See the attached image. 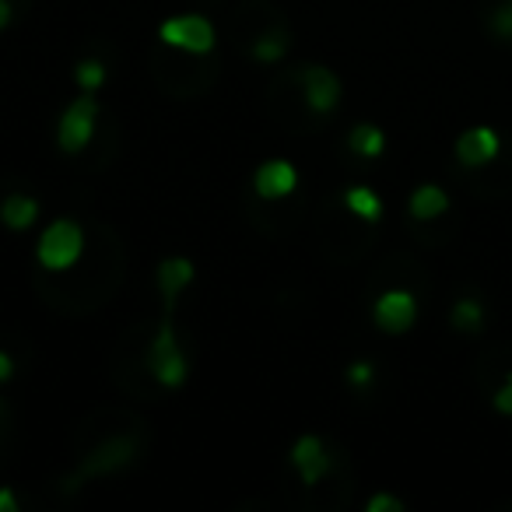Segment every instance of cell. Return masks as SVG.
Returning a JSON list of instances; mask_svg holds the SVG:
<instances>
[{
	"label": "cell",
	"mask_w": 512,
	"mask_h": 512,
	"mask_svg": "<svg viewBox=\"0 0 512 512\" xmlns=\"http://www.w3.org/2000/svg\"><path fill=\"white\" fill-rule=\"evenodd\" d=\"M372 320H376V327L383 330V334H404V330H411L414 320H418V299H414V292H407V288H390V292L379 295L376 306H372Z\"/></svg>",
	"instance_id": "5"
},
{
	"label": "cell",
	"mask_w": 512,
	"mask_h": 512,
	"mask_svg": "<svg viewBox=\"0 0 512 512\" xmlns=\"http://www.w3.org/2000/svg\"><path fill=\"white\" fill-rule=\"evenodd\" d=\"M491 407H495L498 414H505V418H512V372L502 376V386H498L495 397H491Z\"/></svg>",
	"instance_id": "21"
},
{
	"label": "cell",
	"mask_w": 512,
	"mask_h": 512,
	"mask_svg": "<svg viewBox=\"0 0 512 512\" xmlns=\"http://www.w3.org/2000/svg\"><path fill=\"white\" fill-rule=\"evenodd\" d=\"M407 211H411L414 221H432L449 211V193L435 183H421L418 190L411 193V200H407Z\"/></svg>",
	"instance_id": "12"
},
{
	"label": "cell",
	"mask_w": 512,
	"mask_h": 512,
	"mask_svg": "<svg viewBox=\"0 0 512 512\" xmlns=\"http://www.w3.org/2000/svg\"><path fill=\"white\" fill-rule=\"evenodd\" d=\"M369 512H404L407 505L400 502L397 495H390V491H379V495H372L369 498V505H365Z\"/></svg>",
	"instance_id": "22"
},
{
	"label": "cell",
	"mask_w": 512,
	"mask_h": 512,
	"mask_svg": "<svg viewBox=\"0 0 512 512\" xmlns=\"http://www.w3.org/2000/svg\"><path fill=\"white\" fill-rule=\"evenodd\" d=\"M8 418V407H4V400H0V421Z\"/></svg>",
	"instance_id": "26"
},
{
	"label": "cell",
	"mask_w": 512,
	"mask_h": 512,
	"mask_svg": "<svg viewBox=\"0 0 512 512\" xmlns=\"http://www.w3.org/2000/svg\"><path fill=\"white\" fill-rule=\"evenodd\" d=\"M99 127V92H78V99L60 113L57 144L64 155H81Z\"/></svg>",
	"instance_id": "3"
},
{
	"label": "cell",
	"mask_w": 512,
	"mask_h": 512,
	"mask_svg": "<svg viewBox=\"0 0 512 512\" xmlns=\"http://www.w3.org/2000/svg\"><path fill=\"white\" fill-rule=\"evenodd\" d=\"M348 148L355 151L358 158H379L386 151V134L376 123H355L348 134Z\"/></svg>",
	"instance_id": "13"
},
{
	"label": "cell",
	"mask_w": 512,
	"mask_h": 512,
	"mask_svg": "<svg viewBox=\"0 0 512 512\" xmlns=\"http://www.w3.org/2000/svg\"><path fill=\"white\" fill-rule=\"evenodd\" d=\"M288 463H292L295 474L302 477V484H320L330 470V453H327V446H323L320 435L306 432L292 442V449H288Z\"/></svg>",
	"instance_id": "8"
},
{
	"label": "cell",
	"mask_w": 512,
	"mask_h": 512,
	"mask_svg": "<svg viewBox=\"0 0 512 512\" xmlns=\"http://www.w3.org/2000/svg\"><path fill=\"white\" fill-rule=\"evenodd\" d=\"M488 29H491V36H495V39L512 43V0H498L495 8H491Z\"/></svg>",
	"instance_id": "19"
},
{
	"label": "cell",
	"mask_w": 512,
	"mask_h": 512,
	"mask_svg": "<svg viewBox=\"0 0 512 512\" xmlns=\"http://www.w3.org/2000/svg\"><path fill=\"white\" fill-rule=\"evenodd\" d=\"M148 372L165 390H179L190 379V362H186V351L176 337V327H172V313H165L155 330V341L148 348Z\"/></svg>",
	"instance_id": "1"
},
{
	"label": "cell",
	"mask_w": 512,
	"mask_h": 512,
	"mask_svg": "<svg viewBox=\"0 0 512 512\" xmlns=\"http://www.w3.org/2000/svg\"><path fill=\"white\" fill-rule=\"evenodd\" d=\"M74 81H78L81 92H102V85L109 81V67L95 57H85L74 67Z\"/></svg>",
	"instance_id": "16"
},
{
	"label": "cell",
	"mask_w": 512,
	"mask_h": 512,
	"mask_svg": "<svg viewBox=\"0 0 512 512\" xmlns=\"http://www.w3.org/2000/svg\"><path fill=\"white\" fill-rule=\"evenodd\" d=\"M449 323H453L456 330H463V334H474V330H481V323H484V306L474 299V295H463V299L453 302Z\"/></svg>",
	"instance_id": "15"
},
{
	"label": "cell",
	"mask_w": 512,
	"mask_h": 512,
	"mask_svg": "<svg viewBox=\"0 0 512 512\" xmlns=\"http://www.w3.org/2000/svg\"><path fill=\"white\" fill-rule=\"evenodd\" d=\"M193 260L186 256H169L158 264V292H162V302H165V313L176 309V299L193 285Z\"/></svg>",
	"instance_id": "10"
},
{
	"label": "cell",
	"mask_w": 512,
	"mask_h": 512,
	"mask_svg": "<svg viewBox=\"0 0 512 512\" xmlns=\"http://www.w3.org/2000/svg\"><path fill=\"white\" fill-rule=\"evenodd\" d=\"M158 39L183 53H211L218 43V32H214L211 18L204 15H172L158 25Z\"/></svg>",
	"instance_id": "4"
},
{
	"label": "cell",
	"mask_w": 512,
	"mask_h": 512,
	"mask_svg": "<svg viewBox=\"0 0 512 512\" xmlns=\"http://www.w3.org/2000/svg\"><path fill=\"white\" fill-rule=\"evenodd\" d=\"M299 186V169L285 158H271L253 172V190L264 200H285Z\"/></svg>",
	"instance_id": "9"
},
{
	"label": "cell",
	"mask_w": 512,
	"mask_h": 512,
	"mask_svg": "<svg viewBox=\"0 0 512 512\" xmlns=\"http://www.w3.org/2000/svg\"><path fill=\"white\" fill-rule=\"evenodd\" d=\"M39 218V200L29 197V193H11L0 204V221L11 228V232H29Z\"/></svg>",
	"instance_id": "11"
},
{
	"label": "cell",
	"mask_w": 512,
	"mask_h": 512,
	"mask_svg": "<svg viewBox=\"0 0 512 512\" xmlns=\"http://www.w3.org/2000/svg\"><path fill=\"white\" fill-rule=\"evenodd\" d=\"M8 379H15V358L8 351H0V383H8Z\"/></svg>",
	"instance_id": "24"
},
{
	"label": "cell",
	"mask_w": 512,
	"mask_h": 512,
	"mask_svg": "<svg viewBox=\"0 0 512 512\" xmlns=\"http://www.w3.org/2000/svg\"><path fill=\"white\" fill-rule=\"evenodd\" d=\"M0 512H18V491L0 488Z\"/></svg>",
	"instance_id": "23"
},
{
	"label": "cell",
	"mask_w": 512,
	"mask_h": 512,
	"mask_svg": "<svg viewBox=\"0 0 512 512\" xmlns=\"http://www.w3.org/2000/svg\"><path fill=\"white\" fill-rule=\"evenodd\" d=\"M498 151H502V137H498V130L484 127V123H481V127L463 130V134L456 137V144H453V155H456V162H460L463 169H481V165L495 162Z\"/></svg>",
	"instance_id": "7"
},
{
	"label": "cell",
	"mask_w": 512,
	"mask_h": 512,
	"mask_svg": "<svg viewBox=\"0 0 512 512\" xmlns=\"http://www.w3.org/2000/svg\"><path fill=\"white\" fill-rule=\"evenodd\" d=\"M130 460V446L127 442H113V446H106L99 456H95L92 463H88L85 470H92V474H106V470H113V467H120V463H127Z\"/></svg>",
	"instance_id": "18"
},
{
	"label": "cell",
	"mask_w": 512,
	"mask_h": 512,
	"mask_svg": "<svg viewBox=\"0 0 512 512\" xmlns=\"http://www.w3.org/2000/svg\"><path fill=\"white\" fill-rule=\"evenodd\" d=\"M344 379H348L351 386H358V390H365V386L376 379V365L369 362V358H358V362L348 365V372H344Z\"/></svg>",
	"instance_id": "20"
},
{
	"label": "cell",
	"mask_w": 512,
	"mask_h": 512,
	"mask_svg": "<svg viewBox=\"0 0 512 512\" xmlns=\"http://www.w3.org/2000/svg\"><path fill=\"white\" fill-rule=\"evenodd\" d=\"M11 18H15V8H11V0H0V32L8 29Z\"/></svg>",
	"instance_id": "25"
},
{
	"label": "cell",
	"mask_w": 512,
	"mask_h": 512,
	"mask_svg": "<svg viewBox=\"0 0 512 512\" xmlns=\"http://www.w3.org/2000/svg\"><path fill=\"white\" fill-rule=\"evenodd\" d=\"M85 253V232L74 218H57L46 225V232L36 242V260L43 271H71Z\"/></svg>",
	"instance_id": "2"
},
{
	"label": "cell",
	"mask_w": 512,
	"mask_h": 512,
	"mask_svg": "<svg viewBox=\"0 0 512 512\" xmlns=\"http://www.w3.org/2000/svg\"><path fill=\"white\" fill-rule=\"evenodd\" d=\"M288 53V36L285 32H267V36H260L253 43V57L260 60V64H281Z\"/></svg>",
	"instance_id": "17"
},
{
	"label": "cell",
	"mask_w": 512,
	"mask_h": 512,
	"mask_svg": "<svg viewBox=\"0 0 512 512\" xmlns=\"http://www.w3.org/2000/svg\"><path fill=\"white\" fill-rule=\"evenodd\" d=\"M344 207L362 221L383 218V200H379V193L369 190V186H348V190H344Z\"/></svg>",
	"instance_id": "14"
},
{
	"label": "cell",
	"mask_w": 512,
	"mask_h": 512,
	"mask_svg": "<svg viewBox=\"0 0 512 512\" xmlns=\"http://www.w3.org/2000/svg\"><path fill=\"white\" fill-rule=\"evenodd\" d=\"M302 99L313 113L327 116L341 106V78H337L330 67L313 64L302 71Z\"/></svg>",
	"instance_id": "6"
}]
</instances>
